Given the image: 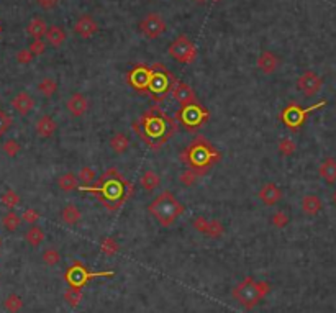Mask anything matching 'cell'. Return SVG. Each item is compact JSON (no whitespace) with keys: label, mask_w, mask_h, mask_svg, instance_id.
Returning a JSON list of instances; mask_svg holds the SVG:
<instances>
[{"label":"cell","mask_w":336,"mask_h":313,"mask_svg":"<svg viewBox=\"0 0 336 313\" xmlns=\"http://www.w3.org/2000/svg\"><path fill=\"white\" fill-rule=\"evenodd\" d=\"M94 182V185H82L79 189L82 192L94 193L98 202L110 212H117L133 195V185L123 179L117 167L107 169Z\"/></svg>","instance_id":"cell-1"},{"label":"cell","mask_w":336,"mask_h":313,"mask_svg":"<svg viewBox=\"0 0 336 313\" xmlns=\"http://www.w3.org/2000/svg\"><path fill=\"white\" fill-rule=\"evenodd\" d=\"M133 128L146 145L158 151L164 143L176 133V120L167 117L161 109L153 107L145 112L138 120L133 123Z\"/></svg>","instance_id":"cell-2"},{"label":"cell","mask_w":336,"mask_h":313,"mask_svg":"<svg viewBox=\"0 0 336 313\" xmlns=\"http://www.w3.org/2000/svg\"><path fill=\"white\" fill-rule=\"evenodd\" d=\"M127 80L132 84L133 89L148 93L156 102L164 100L176 82L174 76L169 71H166L163 64H154V67L136 66L127 76Z\"/></svg>","instance_id":"cell-3"},{"label":"cell","mask_w":336,"mask_h":313,"mask_svg":"<svg viewBox=\"0 0 336 313\" xmlns=\"http://www.w3.org/2000/svg\"><path fill=\"white\" fill-rule=\"evenodd\" d=\"M221 153L203 136H197L190 145L180 153V161L185 162L190 171H194L198 177L207 174L216 162H220Z\"/></svg>","instance_id":"cell-4"},{"label":"cell","mask_w":336,"mask_h":313,"mask_svg":"<svg viewBox=\"0 0 336 313\" xmlns=\"http://www.w3.org/2000/svg\"><path fill=\"white\" fill-rule=\"evenodd\" d=\"M184 210H185L184 205L177 202V198L174 197V193L169 190L161 192L159 195L148 205V212L156 218L163 227H171V225L184 214Z\"/></svg>","instance_id":"cell-5"},{"label":"cell","mask_w":336,"mask_h":313,"mask_svg":"<svg viewBox=\"0 0 336 313\" xmlns=\"http://www.w3.org/2000/svg\"><path fill=\"white\" fill-rule=\"evenodd\" d=\"M269 292H271L269 282H266V280H259V282H256V280L250 275V277L243 279L241 282L235 287L233 297L238 300V303L245 306L246 310H251Z\"/></svg>","instance_id":"cell-6"},{"label":"cell","mask_w":336,"mask_h":313,"mask_svg":"<svg viewBox=\"0 0 336 313\" xmlns=\"http://www.w3.org/2000/svg\"><path fill=\"white\" fill-rule=\"evenodd\" d=\"M176 122H180L187 130H197L208 120V112L205 110L200 103L184 105L176 112Z\"/></svg>","instance_id":"cell-7"},{"label":"cell","mask_w":336,"mask_h":313,"mask_svg":"<svg viewBox=\"0 0 336 313\" xmlns=\"http://www.w3.org/2000/svg\"><path fill=\"white\" fill-rule=\"evenodd\" d=\"M111 275H115L114 271L90 272L80 261H74V264L66 271V280L71 287H82L95 277H111Z\"/></svg>","instance_id":"cell-8"},{"label":"cell","mask_w":336,"mask_h":313,"mask_svg":"<svg viewBox=\"0 0 336 313\" xmlns=\"http://www.w3.org/2000/svg\"><path fill=\"white\" fill-rule=\"evenodd\" d=\"M169 54H171V58L176 59L177 62L190 64V62H194L197 58V48L187 36L182 35L169 45Z\"/></svg>","instance_id":"cell-9"},{"label":"cell","mask_w":336,"mask_h":313,"mask_svg":"<svg viewBox=\"0 0 336 313\" xmlns=\"http://www.w3.org/2000/svg\"><path fill=\"white\" fill-rule=\"evenodd\" d=\"M323 105H325V102H320V103L313 105V107H308V109L303 110V109L298 107L297 103H289L287 107L284 109L282 115H281L282 117V122L287 125L290 130H298L303 125L305 118H307V115L310 114V112L320 109V107H323Z\"/></svg>","instance_id":"cell-10"},{"label":"cell","mask_w":336,"mask_h":313,"mask_svg":"<svg viewBox=\"0 0 336 313\" xmlns=\"http://www.w3.org/2000/svg\"><path fill=\"white\" fill-rule=\"evenodd\" d=\"M166 28H167V25L164 22V18L159 14H148L140 22V30L143 31V35L151 40L159 38V36L166 31Z\"/></svg>","instance_id":"cell-11"},{"label":"cell","mask_w":336,"mask_h":313,"mask_svg":"<svg viewBox=\"0 0 336 313\" xmlns=\"http://www.w3.org/2000/svg\"><path fill=\"white\" fill-rule=\"evenodd\" d=\"M297 87L305 97H312L321 89V77L313 71H305L297 80Z\"/></svg>","instance_id":"cell-12"},{"label":"cell","mask_w":336,"mask_h":313,"mask_svg":"<svg viewBox=\"0 0 336 313\" xmlns=\"http://www.w3.org/2000/svg\"><path fill=\"white\" fill-rule=\"evenodd\" d=\"M171 93H172L174 100H176L180 107H184V105H190V103H197L195 90L185 82H177L176 80L174 85H172V89H171Z\"/></svg>","instance_id":"cell-13"},{"label":"cell","mask_w":336,"mask_h":313,"mask_svg":"<svg viewBox=\"0 0 336 313\" xmlns=\"http://www.w3.org/2000/svg\"><path fill=\"white\" fill-rule=\"evenodd\" d=\"M74 33L79 35L80 38H90L98 31V23L94 20V17L89 14L80 15L76 23H74Z\"/></svg>","instance_id":"cell-14"},{"label":"cell","mask_w":336,"mask_h":313,"mask_svg":"<svg viewBox=\"0 0 336 313\" xmlns=\"http://www.w3.org/2000/svg\"><path fill=\"white\" fill-rule=\"evenodd\" d=\"M258 197L261 198V202H263L264 205L272 206V205H276V203L281 202V198H282V190L279 189V187H277L276 184L267 182V184H264L263 187H261V190H259V193H258Z\"/></svg>","instance_id":"cell-15"},{"label":"cell","mask_w":336,"mask_h":313,"mask_svg":"<svg viewBox=\"0 0 336 313\" xmlns=\"http://www.w3.org/2000/svg\"><path fill=\"white\" fill-rule=\"evenodd\" d=\"M66 109L72 117H82L87 112V109H89V100H87L85 95H82L80 92H76L67 98Z\"/></svg>","instance_id":"cell-16"},{"label":"cell","mask_w":336,"mask_h":313,"mask_svg":"<svg viewBox=\"0 0 336 313\" xmlns=\"http://www.w3.org/2000/svg\"><path fill=\"white\" fill-rule=\"evenodd\" d=\"M12 107H14V110L17 112V114H20V115L25 117L33 110L35 100L28 92H20L12 98Z\"/></svg>","instance_id":"cell-17"},{"label":"cell","mask_w":336,"mask_h":313,"mask_svg":"<svg viewBox=\"0 0 336 313\" xmlns=\"http://www.w3.org/2000/svg\"><path fill=\"white\" fill-rule=\"evenodd\" d=\"M256 64L264 74H272L276 72L279 67V58L272 51H263L259 54Z\"/></svg>","instance_id":"cell-18"},{"label":"cell","mask_w":336,"mask_h":313,"mask_svg":"<svg viewBox=\"0 0 336 313\" xmlns=\"http://www.w3.org/2000/svg\"><path fill=\"white\" fill-rule=\"evenodd\" d=\"M36 133H38L41 138H49L54 135L56 128H58V125H56L54 118L49 117V115H43L38 122H36Z\"/></svg>","instance_id":"cell-19"},{"label":"cell","mask_w":336,"mask_h":313,"mask_svg":"<svg viewBox=\"0 0 336 313\" xmlns=\"http://www.w3.org/2000/svg\"><path fill=\"white\" fill-rule=\"evenodd\" d=\"M45 36H46V43L48 45H51L53 48L63 46V43L66 41V31H64L63 27H59V25H53V27H49Z\"/></svg>","instance_id":"cell-20"},{"label":"cell","mask_w":336,"mask_h":313,"mask_svg":"<svg viewBox=\"0 0 336 313\" xmlns=\"http://www.w3.org/2000/svg\"><path fill=\"white\" fill-rule=\"evenodd\" d=\"M46 31H48V23L43 20V18H40V17L32 18V20H30L28 25H27V33L32 36L33 40L45 36Z\"/></svg>","instance_id":"cell-21"},{"label":"cell","mask_w":336,"mask_h":313,"mask_svg":"<svg viewBox=\"0 0 336 313\" xmlns=\"http://www.w3.org/2000/svg\"><path fill=\"white\" fill-rule=\"evenodd\" d=\"M45 238H46L45 231H43V228L38 227V225H32V227L27 230V233H25V241L33 248H38L41 243L45 241Z\"/></svg>","instance_id":"cell-22"},{"label":"cell","mask_w":336,"mask_h":313,"mask_svg":"<svg viewBox=\"0 0 336 313\" xmlns=\"http://www.w3.org/2000/svg\"><path fill=\"white\" fill-rule=\"evenodd\" d=\"M61 218H63L64 223L74 227V225H77L80 220H82V214H80L79 206H76L74 203H69L61 210Z\"/></svg>","instance_id":"cell-23"},{"label":"cell","mask_w":336,"mask_h":313,"mask_svg":"<svg viewBox=\"0 0 336 313\" xmlns=\"http://www.w3.org/2000/svg\"><path fill=\"white\" fill-rule=\"evenodd\" d=\"M302 210L305 215L315 217L321 210V200L316 195H313V193L312 195H305L302 200Z\"/></svg>","instance_id":"cell-24"},{"label":"cell","mask_w":336,"mask_h":313,"mask_svg":"<svg viewBox=\"0 0 336 313\" xmlns=\"http://www.w3.org/2000/svg\"><path fill=\"white\" fill-rule=\"evenodd\" d=\"M110 149L117 154H123L128 151L130 148V140L123 135V133H115L114 136L110 138Z\"/></svg>","instance_id":"cell-25"},{"label":"cell","mask_w":336,"mask_h":313,"mask_svg":"<svg viewBox=\"0 0 336 313\" xmlns=\"http://www.w3.org/2000/svg\"><path fill=\"white\" fill-rule=\"evenodd\" d=\"M140 184L146 192H153L154 189H158V187L161 185V177L154 171H146L141 176Z\"/></svg>","instance_id":"cell-26"},{"label":"cell","mask_w":336,"mask_h":313,"mask_svg":"<svg viewBox=\"0 0 336 313\" xmlns=\"http://www.w3.org/2000/svg\"><path fill=\"white\" fill-rule=\"evenodd\" d=\"M320 176L326 180L328 184L336 182V161L328 158L323 164L320 166Z\"/></svg>","instance_id":"cell-27"},{"label":"cell","mask_w":336,"mask_h":313,"mask_svg":"<svg viewBox=\"0 0 336 313\" xmlns=\"http://www.w3.org/2000/svg\"><path fill=\"white\" fill-rule=\"evenodd\" d=\"M58 187H59L61 190H64V192L76 190V189H79L77 177L74 176L72 172H66V174H63V176H59V179H58Z\"/></svg>","instance_id":"cell-28"},{"label":"cell","mask_w":336,"mask_h":313,"mask_svg":"<svg viewBox=\"0 0 336 313\" xmlns=\"http://www.w3.org/2000/svg\"><path fill=\"white\" fill-rule=\"evenodd\" d=\"M38 90L43 97H53L56 92H58V82L53 79V77H45L41 80V82L38 84Z\"/></svg>","instance_id":"cell-29"},{"label":"cell","mask_w":336,"mask_h":313,"mask_svg":"<svg viewBox=\"0 0 336 313\" xmlns=\"http://www.w3.org/2000/svg\"><path fill=\"white\" fill-rule=\"evenodd\" d=\"M2 225H4V228L7 231H17L18 227L22 225V218L18 217L14 210H10V212H7V214L4 215Z\"/></svg>","instance_id":"cell-30"},{"label":"cell","mask_w":336,"mask_h":313,"mask_svg":"<svg viewBox=\"0 0 336 313\" xmlns=\"http://www.w3.org/2000/svg\"><path fill=\"white\" fill-rule=\"evenodd\" d=\"M4 306L9 313H18L23 308V298L17 293H10V295L4 300Z\"/></svg>","instance_id":"cell-31"},{"label":"cell","mask_w":336,"mask_h":313,"mask_svg":"<svg viewBox=\"0 0 336 313\" xmlns=\"http://www.w3.org/2000/svg\"><path fill=\"white\" fill-rule=\"evenodd\" d=\"M118 249H120V246H118V243L114 240V238H110V236L103 238L102 243H100V251H102L105 256H108V258H111V256H115V254L118 253Z\"/></svg>","instance_id":"cell-32"},{"label":"cell","mask_w":336,"mask_h":313,"mask_svg":"<svg viewBox=\"0 0 336 313\" xmlns=\"http://www.w3.org/2000/svg\"><path fill=\"white\" fill-rule=\"evenodd\" d=\"M223 233H225V228H223L221 222L218 220H208L207 228H205V233L208 238H220Z\"/></svg>","instance_id":"cell-33"},{"label":"cell","mask_w":336,"mask_h":313,"mask_svg":"<svg viewBox=\"0 0 336 313\" xmlns=\"http://www.w3.org/2000/svg\"><path fill=\"white\" fill-rule=\"evenodd\" d=\"M66 302L69 303L71 306H77L79 302L82 300V292H80V287H71L67 289V292L64 293Z\"/></svg>","instance_id":"cell-34"},{"label":"cell","mask_w":336,"mask_h":313,"mask_svg":"<svg viewBox=\"0 0 336 313\" xmlns=\"http://www.w3.org/2000/svg\"><path fill=\"white\" fill-rule=\"evenodd\" d=\"M0 202H2L5 206H9V208L12 210L14 206H17L18 203H20V197H18V193L15 190H7L2 193V197H0Z\"/></svg>","instance_id":"cell-35"},{"label":"cell","mask_w":336,"mask_h":313,"mask_svg":"<svg viewBox=\"0 0 336 313\" xmlns=\"http://www.w3.org/2000/svg\"><path fill=\"white\" fill-rule=\"evenodd\" d=\"M77 179L84 185H90V184H94V180L97 179V174H95V171L92 167H82L79 171V177Z\"/></svg>","instance_id":"cell-36"},{"label":"cell","mask_w":336,"mask_h":313,"mask_svg":"<svg viewBox=\"0 0 336 313\" xmlns=\"http://www.w3.org/2000/svg\"><path fill=\"white\" fill-rule=\"evenodd\" d=\"M59 261H61V254H59L58 249L49 248L43 253V262H45L46 266H56Z\"/></svg>","instance_id":"cell-37"},{"label":"cell","mask_w":336,"mask_h":313,"mask_svg":"<svg viewBox=\"0 0 336 313\" xmlns=\"http://www.w3.org/2000/svg\"><path fill=\"white\" fill-rule=\"evenodd\" d=\"M295 151V143L290 140V138H284V140H281V143H279V153H281L282 156H290L294 154Z\"/></svg>","instance_id":"cell-38"},{"label":"cell","mask_w":336,"mask_h":313,"mask_svg":"<svg viewBox=\"0 0 336 313\" xmlns=\"http://www.w3.org/2000/svg\"><path fill=\"white\" fill-rule=\"evenodd\" d=\"M2 148H4V153L7 156H10V158H15V156L20 153V149H22V146L18 145V141H15V140L5 141Z\"/></svg>","instance_id":"cell-39"},{"label":"cell","mask_w":336,"mask_h":313,"mask_svg":"<svg viewBox=\"0 0 336 313\" xmlns=\"http://www.w3.org/2000/svg\"><path fill=\"white\" fill-rule=\"evenodd\" d=\"M28 51L32 53L33 56H41L43 53L46 51V43L43 41L41 38H36V40H33L32 43H30Z\"/></svg>","instance_id":"cell-40"},{"label":"cell","mask_w":336,"mask_h":313,"mask_svg":"<svg viewBox=\"0 0 336 313\" xmlns=\"http://www.w3.org/2000/svg\"><path fill=\"white\" fill-rule=\"evenodd\" d=\"M271 223L274 225L276 228H284L285 225L289 223V217L285 215V212H276V214L272 215V218H271Z\"/></svg>","instance_id":"cell-41"},{"label":"cell","mask_w":336,"mask_h":313,"mask_svg":"<svg viewBox=\"0 0 336 313\" xmlns=\"http://www.w3.org/2000/svg\"><path fill=\"white\" fill-rule=\"evenodd\" d=\"M20 218H22V222H25V223L35 225L36 222L40 220V214L35 208H27V210L23 212V215Z\"/></svg>","instance_id":"cell-42"},{"label":"cell","mask_w":336,"mask_h":313,"mask_svg":"<svg viewBox=\"0 0 336 313\" xmlns=\"http://www.w3.org/2000/svg\"><path fill=\"white\" fill-rule=\"evenodd\" d=\"M12 127V118L5 114V112L0 110V136H4Z\"/></svg>","instance_id":"cell-43"},{"label":"cell","mask_w":336,"mask_h":313,"mask_svg":"<svg viewBox=\"0 0 336 313\" xmlns=\"http://www.w3.org/2000/svg\"><path fill=\"white\" fill-rule=\"evenodd\" d=\"M197 177H198L197 174H195L194 171H190V169H189V171H184L182 174H180L179 180H180V182H182L184 185H187V187H189V185H194V184H195Z\"/></svg>","instance_id":"cell-44"},{"label":"cell","mask_w":336,"mask_h":313,"mask_svg":"<svg viewBox=\"0 0 336 313\" xmlns=\"http://www.w3.org/2000/svg\"><path fill=\"white\" fill-rule=\"evenodd\" d=\"M33 58L35 56L28 51V49H20V51L17 53V61H18V64H23V66H27V64H30V62L33 61Z\"/></svg>","instance_id":"cell-45"},{"label":"cell","mask_w":336,"mask_h":313,"mask_svg":"<svg viewBox=\"0 0 336 313\" xmlns=\"http://www.w3.org/2000/svg\"><path fill=\"white\" fill-rule=\"evenodd\" d=\"M192 225H194V228L197 231H200V233H205V228H207L208 225V220L205 217H197L194 218V222H192Z\"/></svg>","instance_id":"cell-46"},{"label":"cell","mask_w":336,"mask_h":313,"mask_svg":"<svg viewBox=\"0 0 336 313\" xmlns=\"http://www.w3.org/2000/svg\"><path fill=\"white\" fill-rule=\"evenodd\" d=\"M58 2H59V0H38L40 7L46 9V10H49V9L56 7V5H58Z\"/></svg>","instance_id":"cell-47"},{"label":"cell","mask_w":336,"mask_h":313,"mask_svg":"<svg viewBox=\"0 0 336 313\" xmlns=\"http://www.w3.org/2000/svg\"><path fill=\"white\" fill-rule=\"evenodd\" d=\"M333 200H334V202H336V192L333 193Z\"/></svg>","instance_id":"cell-48"},{"label":"cell","mask_w":336,"mask_h":313,"mask_svg":"<svg viewBox=\"0 0 336 313\" xmlns=\"http://www.w3.org/2000/svg\"><path fill=\"white\" fill-rule=\"evenodd\" d=\"M197 2H203V0H197Z\"/></svg>","instance_id":"cell-49"},{"label":"cell","mask_w":336,"mask_h":313,"mask_svg":"<svg viewBox=\"0 0 336 313\" xmlns=\"http://www.w3.org/2000/svg\"><path fill=\"white\" fill-rule=\"evenodd\" d=\"M0 246H2V240H0Z\"/></svg>","instance_id":"cell-50"},{"label":"cell","mask_w":336,"mask_h":313,"mask_svg":"<svg viewBox=\"0 0 336 313\" xmlns=\"http://www.w3.org/2000/svg\"><path fill=\"white\" fill-rule=\"evenodd\" d=\"M215 2H218V0H215Z\"/></svg>","instance_id":"cell-51"}]
</instances>
